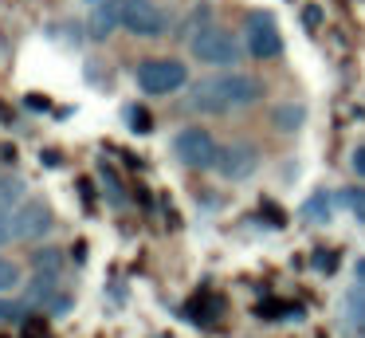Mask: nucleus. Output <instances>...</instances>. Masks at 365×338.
Listing matches in <instances>:
<instances>
[{"label": "nucleus", "instance_id": "a878e982", "mask_svg": "<svg viewBox=\"0 0 365 338\" xmlns=\"http://www.w3.org/2000/svg\"><path fill=\"white\" fill-rule=\"evenodd\" d=\"M24 334H28V338H43V322H40V319H28V322H24Z\"/></svg>", "mask_w": 365, "mask_h": 338}, {"label": "nucleus", "instance_id": "0eeeda50", "mask_svg": "<svg viewBox=\"0 0 365 338\" xmlns=\"http://www.w3.org/2000/svg\"><path fill=\"white\" fill-rule=\"evenodd\" d=\"M255 165H259V149L247 146V141H232V146H224L220 157H216V173H220L224 181H244V177H252Z\"/></svg>", "mask_w": 365, "mask_h": 338}, {"label": "nucleus", "instance_id": "5701e85b", "mask_svg": "<svg viewBox=\"0 0 365 338\" xmlns=\"http://www.w3.org/2000/svg\"><path fill=\"white\" fill-rule=\"evenodd\" d=\"M12 240V212H0V244Z\"/></svg>", "mask_w": 365, "mask_h": 338}, {"label": "nucleus", "instance_id": "9d476101", "mask_svg": "<svg viewBox=\"0 0 365 338\" xmlns=\"http://www.w3.org/2000/svg\"><path fill=\"white\" fill-rule=\"evenodd\" d=\"M346 327L349 334H365V283H354V287L346 291Z\"/></svg>", "mask_w": 365, "mask_h": 338}, {"label": "nucleus", "instance_id": "ddd939ff", "mask_svg": "<svg viewBox=\"0 0 365 338\" xmlns=\"http://www.w3.org/2000/svg\"><path fill=\"white\" fill-rule=\"evenodd\" d=\"M330 212H334V201L326 193H314L307 204H302V217H307L310 224H326V220H330Z\"/></svg>", "mask_w": 365, "mask_h": 338}, {"label": "nucleus", "instance_id": "f03ea898", "mask_svg": "<svg viewBox=\"0 0 365 338\" xmlns=\"http://www.w3.org/2000/svg\"><path fill=\"white\" fill-rule=\"evenodd\" d=\"M189 51L197 55L200 63H208V67H236L240 63L236 36L224 31V28H216V24H205V28L189 39Z\"/></svg>", "mask_w": 365, "mask_h": 338}, {"label": "nucleus", "instance_id": "f8f14e48", "mask_svg": "<svg viewBox=\"0 0 365 338\" xmlns=\"http://www.w3.org/2000/svg\"><path fill=\"white\" fill-rule=\"evenodd\" d=\"M275 130H283V134H294L302 126V118H307V110L299 106V102H283V106H275Z\"/></svg>", "mask_w": 365, "mask_h": 338}, {"label": "nucleus", "instance_id": "dca6fc26", "mask_svg": "<svg viewBox=\"0 0 365 338\" xmlns=\"http://www.w3.org/2000/svg\"><path fill=\"white\" fill-rule=\"evenodd\" d=\"M12 287H20V267L12 264V259H0V295L12 291Z\"/></svg>", "mask_w": 365, "mask_h": 338}, {"label": "nucleus", "instance_id": "2eb2a0df", "mask_svg": "<svg viewBox=\"0 0 365 338\" xmlns=\"http://www.w3.org/2000/svg\"><path fill=\"white\" fill-rule=\"evenodd\" d=\"M32 264H36V272H56V275H59L63 256H59L56 248H43V252H36V256H32Z\"/></svg>", "mask_w": 365, "mask_h": 338}, {"label": "nucleus", "instance_id": "6e6552de", "mask_svg": "<svg viewBox=\"0 0 365 338\" xmlns=\"http://www.w3.org/2000/svg\"><path fill=\"white\" fill-rule=\"evenodd\" d=\"M51 228V209L43 201H24L12 212V236L16 240H36Z\"/></svg>", "mask_w": 365, "mask_h": 338}, {"label": "nucleus", "instance_id": "412c9836", "mask_svg": "<svg viewBox=\"0 0 365 338\" xmlns=\"http://www.w3.org/2000/svg\"><path fill=\"white\" fill-rule=\"evenodd\" d=\"M302 24H307V28H318V24H322V8L307 4V8H302Z\"/></svg>", "mask_w": 365, "mask_h": 338}, {"label": "nucleus", "instance_id": "7ed1b4c3", "mask_svg": "<svg viewBox=\"0 0 365 338\" xmlns=\"http://www.w3.org/2000/svg\"><path fill=\"white\" fill-rule=\"evenodd\" d=\"M173 157L189 169H216V157H220V146L212 141V134L205 126H185L173 138Z\"/></svg>", "mask_w": 365, "mask_h": 338}, {"label": "nucleus", "instance_id": "bb28decb", "mask_svg": "<svg viewBox=\"0 0 365 338\" xmlns=\"http://www.w3.org/2000/svg\"><path fill=\"white\" fill-rule=\"evenodd\" d=\"M40 161H43V165H51V169H56V165L63 161V157H59L56 149H43V157H40Z\"/></svg>", "mask_w": 365, "mask_h": 338}, {"label": "nucleus", "instance_id": "c756f323", "mask_svg": "<svg viewBox=\"0 0 365 338\" xmlns=\"http://www.w3.org/2000/svg\"><path fill=\"white\" fill-rule=\"evenodd\" d=\"M87 4H91V8H95V4H106V0H87Z\"/></svg>", "mask_w": 365, "mask_h": 338}, {"label": "nucleus", "instance_id": "423d86ee", "mask_svg": "<svg viewBox=\"0 0 365 338\" xmlns=\"http://www.w3.org/2000/svg\"><path fill=\"white\" fill-rule=\"evenodd\" d=\"M247 51H252L255 59H275V55L283 51V36H279V28H275V16H267V12L247 16Z\"/></svg>", "mask_w": 365, "mask_h": 338}, {"label": "nucleus", "instance_id": "4468645a", "mask_svg": "<svg viewBox=\"0 0 365 338\" xmlns=\"http://www.w3.org/2000/svg\"><path fill=\"white\" fill-rule=\"evenodd\" d=\"M12 204H24V181L20 177L0 181V212H9Z\"/></svg>", "mask_w": 365, "mask_h": 338}, {"label": "nucleus", "instance_id": "c85d7f7f", "mask_svg": "<svg viewBox=\"0 0 365 338\" xmlns=\"http://www.w3.org/2000/svg\"><path fill=\"white\" fill-rule=\"evenodd\" d=\"M4 122H12V110L4 106V102H0V126H4Z\"/></svg>", "mask_w": 365, "mask_h": 338}, {"label": "nucleus", "instance_id": "4be33fe9", "mask_svg": "<svg viewBox=\"0 0 365 338\" xmlns=\"http://www.w3.org/2000/svg\"><path fill=\"white\" fill-rule=\"evenodd\" d=\"M71 311V295H56L51 299V314H67Z\"/></svg>", "mask_w": 365, "mask_h": 338}, {"label": "nucleus", "instance_id": "39448f33", "mask_svg": "<svg viewBox=\"0 0 365 338\" xmlns=\"http://www.w3.org/2000/svg\"><path fill=\"white\" fill-rule=\"evenodd\" d=\"M122 28L142 36V39H158V36H165L169 16L161 12L153 0H126V4H122Z\"/></svg>", "mask_w": 365, "mask_h": 338}, {"label": "nucleus", "instance_id": "6ab92c4d", "mask_svg": "<svg viewBox=\"0 0 365 338\" xmlns=\"http://www.w3.org/2000/svg\"><path fill=\"white\" fill-rule=\"evenodd\" d=\"M314 267L318 272H334L338 267V252H314Z\"/></svg>", "mask_w": 365, "mask_h": 338}, {"label": "nucleus", "instance_id": "9b49d317", "mask_svg": "<svg viewBox=\"0 0 365 338\" xmlns=\"http://www.w3.org/2000/svg\"><path fill=\"white\" fill-rule=\"evenodd\" d=\"M56 287H59V275L56 272H36L32 283H28V303H48V299H56Z\"/></svg>", "mask_w": 365, "mask_h": 338}, {"label": "nucleus", "instance_id": "f257e3e1", "mask_svg": "<svg viewBox=\"0 0 365 338\" xmlns=\"http://www.w3.org/2000/svg\"><path fill=\"white\" fill-rule=\"evenodd\" d=\"M263 99V83L244 71H228V75L200 79L189 94H185V110L189 114H228V110L252 106Z\"/></svg>", "mask_w": 365, "mask_h": 338}, {"label": "nucleus", "instance_id": "1a4fd4ad", "mask_svg": "<svg viewBox=\"0 0 365 338\" xmlns=\"http://www.w3.org/2000/svg\"><path fill=\"white\" fill-rule=\"evenodd\" d=\"M114 28H122V4L118 0H106V4L91 8V20H87V36L91 39H106Z\"/></svg>", "mask_w": 365, "mask_h": 338}, {"label": "nucleus", "instance_id": "cd10ccee", "mask_svg": "<svg viewBox=\"0 0 365 338\" xmlns=\"http://www.w3.org/2000/svg\"><path fill=\"white\" fill-rule=\"evenodd\" d=\"M354 275H357V279L365 283V256H361V259H357V264H354Z\"/></svg>", "mask_w": 365, "mask_h": 338}, {"label": "nucleus", "instance_id": "393cba45", "mask_svg": "<svg viewBox=\"0 0 365 338\" xmlns=\"http://www.w3.org/2000/svg\"><path fill=\"white\" fill-rule=\"evenodd\" d=\"M349 161H354V173H357V177H365V146L354 149V157H349Z\"/></svg>", "mask_w": 365, "mask_h": 338}, {"label": "nucleus", "instance_id": "a211bd4d", "mask_svg": "<svg viewBox=\"0 0 365 338\" xmlns=\"http://www.w3.org/2000/svg\"><path fill=\"white\" fill-rule=\"evenodd\" d=\"M341 204H349V209L357 212V220H365V189H349V193L338 197Z\"/></svg>", "mask_w": 365, "mask_h": 338}, {"label": "nucleus", "instance_id": "b1692460", "mask_svg": "<svg viewBox=\"0 0 365 338\" xmlns=\"http://www.w3.org/2000/svg\"><path fill=\"white\" fill-rule=\"evenodd\" d=\"M16 314H20V307H16V303H4V299H0V322L16 319Z\"/></svg>", "mask_w": 365, "mask_h": 338}, {"label": "nucleus", "instance_id": "20e7f679", "mask_svg": "<svg viewBox=\"0 0 365 338\" xmlns=\"http://www.w3.org/2000/svg\"><path fill=\"white\" fill-rule=\"evenodd\" d=\"M189 79V67L181 59H145L138 63V86L150 94H173L185 86Z\"/></svg>", "mask_w": 365, "mask_h": 338}, {"label": "nucleus", "instance_id": "f3484780", "mask_svg": "<svg viewBox=\"0 0 365 338\" xmlns=\"http://www.w3.org/2000/svg\"><path fill=\"white\" fill-rule=\"evenodd\" d=\"M126 118H130V130H138V134H150V130H153L150 110H142V106H130V110H126Z\"/></svg>", "mask_w": 365, "mask_h": 338}, {"label": "nucleus", "instance_id": "aec40b11", "mask_svg": "<svg viewBox=\"0 0 365 338\" xmlns=\"http://www.w3.org/2000/svg\"><path fill=\"white\" fill-rule=\"evenodd\" d=\"M98 173H103V181H106V189H110V197H114V201H122V185H118V177H114V173L106 169V161L98 165Z\"/></svg>", "mask_w": 365, "mask_h": 338}]
</instances>
